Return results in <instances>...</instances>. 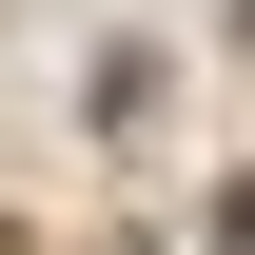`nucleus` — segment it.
<instances>
[{"label":"nucleus","mask_w":255,"mask_h":255,"mask_svg":"<svg viewBox=\"0 0 255 255\" xmlns=\"http://www.w3.org/2000/svg\"><path fill=\"white\" fill-rule=\"evenodd\" d=\"M216 255H255V177H236V196H216Z\"/></svg>","instance_id":"obj_1"}]
</instances>
